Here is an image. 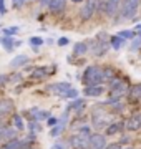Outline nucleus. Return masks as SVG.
I'll return each mask as SVG.
<instances>
[{
  "label": "nucleus",
  "mask_w": 141,
  "mask_h": 149,
  "mask_svg": "<svg viewBox=\"0 0 141 149\" xmlns=\"http://www.w3.org/2000/svg\"><path fill=\"white\" fill-rule=\"evenodd\" d=\"M82 80H83V85L85 86H100L105 81L103 68L98 66V65L88 66V68L85 70V73H83Z\"/></svg>",
  "instance_id": "obj_1"
},
{
  "label": "nucleus",
  "mask_w": 141,
  "mask_h": 149,
  "mask_svg": "<svg viewBox=\"0 0 141 149\" xmlns=\"http://www.w3.org/2000/svg\"><path fill=\"white\" fill-rule=\"evenodd\" d=\"M138 7H140V0H121V5H119L121 17L126 20H133L136 17Z\"/></svg>",
  "instance_id": "obj_2"
},
{
  "label": "nucleus",
  "mask_w": 141,
  "mask_h": 149,
  "mask_svg": "<svg viewBox=\"0 0 141 149\" xmlns=\"http://www.w3.org/2000/svg\"><path fill=\"white\" fill-rule=\"evenodd\" d=\"M128 86H126L125 80H119V78H113L110 81V91H111V96H116V98H121V96L126 93Z\"/></svg>",
  "instance_id": "obj_3"
},
{
  "label": "nucleus",
  "mask_w": 141,
  "mask_h": 149,
  "mask_svg": "<svg viewBox=\"0 0 141 149\" xmlns=\"http://www.w3.org/2000/svg\"><path fill=\"white\" fill-rule=\"evenodd\" d=\"M108 48H110V45L106 43V35L101 33V35L96 37V43L91 47V52H93V55L101 56V55H105L106 52H108Z\"/></svg>",
  "instance_id": "obj_4"
},
{
  "label": "nucleus",
  "mask_w": 141,
  "mask_h": 149,
  "mask_svg": "<svg viewBox=\"0 0 141 149\" xmlns=\"http://www.w3.org/2000/svg\"><path fill=\"white\" fill-rule=\"evenodd\" d=\"M90 134H75L70 138V144L73 146L75 149H87L90 146Z\"/></svg>",
  "instance_id": "obj_5"
},
{
  "label": "nucleus",
  "mask_w": 141,
  "mask_h": 149,
  "mask_svg": "<svg viewBox=\"0 0 141 149\" xmlns=\"http://www.w3.org/2000/svg\"><path fill=\"white\" fill-rule=\"evenodd\" d=\"M95 10H96V2H95V0H88L87 3L82 7L80 15H82L83 20H90L93 17V13H95Z\"/></svg>",
  "instance_id": "obj_6"
},
{
  "label": "nucleus",
  "mask_w": 141,
  "mask_h": 149,
  "mask_svg": "<svg viewBox=\"0 0 141 149\" xmlns=\"http://www.w3.org/2000/svg\"><path fill=\"white\" fill-rule=\"evenodd\" d=\"M90 146L93 149H105L106 148V136L103 134H90Z\"/></svg>",
  "instance_id": "obj_7"
},
{
  "label": "nucleus",
  "mask_w": 141,
  "mask_h": 149,
  "mask_svg": "<svg viewBox=\"0 0 141 149\" xmlns=\"http://www.w3.org/2000/svg\"><path fill=\"white\" fill-rule=\"evenodd\" d=\"M68 90H71V85L70 83H53V85H48V91L53 93V95H65Z\"/></svg>",
  "instance_id": "obj_8"
},
{
  "label": "nucleus",
  "mask_w": 141,
  "mask_h": 149,
  "mask_svg": "<svg viewBox=\"0 0 141 149\" xmlns=\"http://www.w3.org/2000/svg\"><path fill=\"white\" fill-rule=\"evenodd\" d=\"M52 73H55V68H53V66H38V68L33 70L32 78L42 80V78H47V76H50Z\"/></svg>",
  "instance_id": "obj_9"
},
{
  "label": "nucleus",
  "mask_w": 141,
  "mask_h": 149,
  "mask_svg": "<svg viewBox=\"0 0 141 149\" xmlns=\"http://www.w3.org/2000/svg\"><path fill=\"white\" fill-rule=\"evenodd\" d=\"M91 119H93V124H95V128H106L108 126V119H106V114L105 113H101V111H95L93 113V116H91Z\"/></svg>",
  "instance_id": "obj_10"
},
{
  "label": "nucleus",
  "mask_w": 141,
  "mask_h": 149,
  "mask_svg": "<svg viewBox=\"0 0 141 149\" xmlns=\"http://www.w3.org/2000/svg\"><path fill=\"white\" fill-rule=\"evenodd\" d=\"M125 128V123L123 121H114V123H110L108 126L105 128V134L106 136H114V134H118L123 131Z\"/></svg>",
  "instance_id": "obj_11"
},
{
  "label": "nucleus",
  "mask_w": 141,
  "mask_h": 149,
  "mask_svg": "<svg viewBox=\"0 0 141 149\" xmlns=\"http://www.w3.org/2000/svg\"><path fill=\"white\" fill-rule=\"evenodd\" d=\"M125 128L128 131H140L141 129V114H133V116L125 123Z\"/></svg>",
  "instance_id": "obj_12"
},
{
  "label": "nucleus",
  "mask_w": 141,
  "mask_h": 149,
  "mask_svg": "<svg viewBox=\"0 0 141 149\" xmlns=\"http://www.w3.org/2000/svg\"><path fill=\"white\" fill-rule=\"evenodd\" d=\"M13 108H15V104H13V100H10V98L0 100V118H3L5 114L12 113V111H13Z\"/></svg>",
  "instance_id": "obj_13"
},
{
  "label": "nucleus",
  "mask_w": 141,
  "mask_h": 149,
  "mask_svg": "<svg viewBox=\"0 0 141 149\" xmlns=\"http://www.w3.org/2000/svg\"><path fill=\"white\" fill-rule=\"evenodd\" d=\"M119 5H121V0H105V12L110 17H113L119 10Z\"/></svg>",
  "instance_id": "obj_14"
},
{
  "label": "nucleus",
  "mask_w": 141,
  "mask_h": 149,
  "mask_svg": "<svg viewBox=\"0 0 141 149\" xmlns=\"http://www.w3.org/2000/svg\"><path fill=\"white\" fill-rule=\"evenodd\" d=\"M83 93H85V96H88V98H91V96L93 98H96V96H101L105 93V88L101 85L100 86H87Z\"/></svg>",
  "instance_id": "obj_15"
},
{
  "label": "nucleus",
  "mask_w": 141,
  "mask_h": 149,
  "mask_svg": "<svg viewBox=\"0 0 141 149\" xmlns=\"http://www.w3.org/2000/svg\"><path fill=\"white\" fill-rule=\"evenodd\" d=\"M65 5H66V0H50V10L53 12V13H61V12L65 10Z\"/></svg>",
  "instance_id": "obj_16"
},
{
  "label": "nucleus",
  "mask_w": 141,
  "mask_h": 149,
  "mask_svg": "<svg viewBox=\"0 0 141 149\" xmlns=\"http://www.w3.org/2000/svg\"><path fill=\"white\" fill-rule=\"evenodd\" d=\"M28 63V56L27 55H18L17 58H13L10 61V66L12 68H20V66H23V65Z\"/></svg>",
  "instance_id": "obj_17"
},
{
  "label": "nucleus",
  "mask_w": 141,
  "mask_h": 149,
  "mask_svg": "<svg viewBox=\"0 0 141 149\" xmlns=\"http://www.w3.org/2000/svg\"><path fill=\"white\" fill-rule=\"evenodd\" d=\"M128 96L131 100H141V83L140 85H133L128 91Z\"/></svg>",
  "instance_id": "obj_18"
},
{
  "label": "nucleus",
  "mask_w": 141,
  "mask_h": 149,
  "mask_svg": "<svg viewBox=\"0 0 141 149\" xmlns=\"http://www.w3.org/2000/svg\"><path fill=\"white\" fill-rule=\"evenodd\" d=\"M125 38H121L119 35H114V37H111V40H110V45L114 48V50H119V48L125 45Z\"/></svg>",
  "instance_id": "obj_19"
},
{
  "label": "nucleus",
  "mask_w": 141,
  "mask_h": 149,
  "mask_svg": "<svg viewBox=\"0 0 141 149\" xmlns=\"http://www.w3.org/2000/svg\"><path fill=\"white\" fill-rule=\"evenodd\" d=\"M23 148V144H22V141H18V139H10L8 143L3 146V149H22Z\"/></svg>",
  "instance_id": "obj_20"
},
{
  "label": "nucleus",
  "mask_w": 141,
  "mask_h": 149,
  "mask_svg": "<svg viewBox=\"0 0 141 149\" xmlns=\"http://www.w3.org/2000/svg\"><path fill=\"white\" fill-rule=\"evenodd\" d=\"M88 52V45L87 43H76L75 47H73V53L75 55H83Z\"/></svg>",
  "instance_id": "obj_21"
},
{
  "label": "nucleus",
  "mask_w": 141,
  "mask_h": 149,
  "mask_svg": "<svg viewBox=\"0 0 141 149\" xmlns=\"http://www.w3.org/2000/svg\"><path fill=\"white\" fill-rule=\"evenodd\" d=\"M13 128L17 131H22L25 126H23V121H22V116L20 114H13Z\"/></svg>",
  "instance_id": "obj_22"
},
{
  "label": "nucleus",
  "mask_w": 141,
  "mask_h": 149,
  "mask_svg": "<svg viewBox=\"0 0 141 149\" xmlns=\"http://www.w3.org/2000/svg\"><path fill=\"white\" fill-rule=\"evenodd\" d=\"M83 106H85V101H83V100H76V101H73L70 106L66 108V111H71V109H78V113H80V109H83Z\"/></svg>",
  "instance_id": "obj_23"
},
{
  "label": "nucleus",
  "mask_w": 141,
  "mask_h": 149,
  "mask_svg": "<svg viewBox=\"0 0 141 149\" xmlns=\"http://www.w3.org/2000/svg\"><path fill=\"white\" fill-rule=\"evenodd\" d=\"M0 43L3 45V48H5L7 52L13 50V42H12V38H8V37H2V38H0Z\"/></svg>",
  "instance_id": "obj_24"
},
{
  "label": "nucleus",
  "mask_w": 141,
  "mask_h": 149,
  "mask_svg": "<svg viewBox=\"0 0 141 149\" xmlns=\"http://www.w3.org/2000/svg\"><path fill=\"white\" fill-rule=\"evenodd\" d=\"M17 136V129L12 126V128H5L3 131V139H15Z\"/></svg>",
  "instance_id": "obj_25"
},
{
  "label": "nucleus",
  "mask_w": 141,
  "mask_h": 149,
  "mask_svg": "<svg viewBox=\"0 0 141 149\" xmlns=\"http://www.w3.org/2000/svg\"><path fill=\"white\" fill-rule=\"evenodd\" d=\"M76 96H78V91H76L75 88H71V90H68L65 95H61L60 98H63V100H73V98H76Z\"/></svg>",
  "instance_id": "obj_26"
},
{
  "label": "nucleus",
  "mask_w": 141,
  "mask_h": 149,
  "mask_svg": "<svg viewBox=\"0 0 141 149\" xmlns=\"http://www.w3.org/2000/svg\"><path fill=\"white\" fill-rule=\"evenodd\" d=\"M119 37L125 38V40H128V38H135L136 32H133V30H123V32H119Z\"/></svg>",
  "instance_id": "obj_27"
},
{
  "label": "nucleus",
  "mask_w": 141,
  "mask_h": 149,
  "mask_svg": "<svg viewBox=\"0 0 141 149\" xmlns=\"http://www.w3.org/2000/svg\"><path fill=\"white\" fill-rule=\"evenodd\" d=\"M63 128H65V126H61V124H57V126H53V128H52V131H50V136H52V138H57V136H58L61 131H63Z\"/></svg>",
  "instance_id": "obj_28"
},
{
  "label": "nucleus",
  "mask_w": 141,
  "mask_h": 149,
  "mask_svg": "<svg viewBox=\"0 0 141 149\" xmlns=\"http://www.w3.org/2000/svg\"><path fill=\"white\" fill-rule=\"evenodd\" d=\"M42 43H43V40H42L40 37H32V38H30V45H32L35 50H37V48L42 45Z\"/></svg>",
  "instance_id": "obj_29"
},
{
  "label": "nucleus",
  "mask_w": 141,
  "mask_h": 149,
  "mask_svg": "<svg viewBox=\"0 0 141 149\" xmlns=\"http://www.w3.org/2000/svg\"><path fill=\"white\" fill-rule=\"evenodd\" d=\"M18 32V27H10V28H5L3 33H5V37H10V35H15Z\"/></svg>",
  "instance_id": "obj_30"
},
{
  "label": "nucleus",
  "mask_w": 141,
  "mask_h": 149,
  "mask_svg": "<svg viewBox=\"0 0 141 149\" xmlns=\"http://www.w3.org/2000/svg\"><path fill=\"white\" fill-rule=\"evenodd\" d=\"M12 3H13L15 8H22L23 3H25V0H12Z\"/></svg>",
  "instance_id": "obj_31"
},
{
  "label": "nucleus",
  "mask_w": 141,
  "mask_h": 149,
  "mask_svg": "<svg viewBox=\"0 0 141 149\" xmlns=\"http://www.w3.org/2000/svg\"><path fill=\"white\" fill-rule=\"evenodd\" d=\"M58 124V118H48V126L50 128H53V126H57Z\"/></svg>",
  "instance_id": "obj_32"
},
{
  "label": "nucleus",
  "mask_w": 141,
  "mask_h": 149,
  "mask_svg": "<svg viewBox=\"0 0 141 149\" xmlns=\"http://www.w3.org/2000/svg\"><path fill=\"white\" fill-rule=\"evenodd\" d=\"M68 43H70V40H68L66 37H61V38L58 40V45H60V47H65V45H68Z\"/></svg>",
  "instance_id": "obj_33"
},
{
  "label": "nucleus",
  "mask_w": 141,
  "mask_h": 149,
  "mask_svg": "<svg viewBox=\"0 0 141 149\" xmlns=\"http://www.w3.org/2000/svg\"><path fill=\"white\" fill-rule=\"evenodd\" d=\"M105 149H123L121 148V144H118V143H113V144H108Z\"/></svg>",
  "instance_id": "obj_34"
},
{
  "label": "nucleus",
  "mask_w": 141,
  "mask_h": 149,
  "mask_svg": "<svg viewBox=\"0 0 141 149\" xmlns=\"http://www.w3.org/2000/svg\"><path fill=\"white\" fill-rule=\"evenodd\" d=\"M52 149H66V146L65 144H61V143H57V144L52 146Z\"/></svg>",
  "instance_id": "obj_35"
},
{
  "label": "nucleus",
  "mask_w": 141,
  "mask_h": 149,
  "mask_svg": "<svg viewBox=\"0 0 141 149\" xmlns=\"http://www.w3.org/2000/svg\"><path fill=\"white\" fill-rule=\"evenodd\" d=\"M0 13H5V0H0Z\"/></svg>",
  "instance_id": "obj_36"
},
{
  "label": "nucleus",
  "mask_w": 141,
  "mask_h": 149,
  "mask_svg": "<svg viewBox=\"0 0 141 149\" xmlns=\"http://www.w3.org/2000/svg\"><path fill=\"white\" fill-rule=\"evenodd\" d=\"M7 80H8V78L2 74V76H0V86H3V85H5V83H7Z\"/></svg>",
  "instance_id": "obj_37"
},
{
  "label": "nucleus",
  "mask_w": 141,
  "mask_h": 149,
  "mask_svg": "<svg viewBox=\"0 0 141 149\" xmlns=\"http://www.w3.org/2000/svg\"><path fill=\"white\" fill-rule=\"evenodd\" d=\"M3 131H5V126H0V139H3Z\"/></svg>",
  "instance_id": "obj_38"
},
{
  "label": "nucleus",
  "mask_w": 141,
  "mask_h": 149,
  "mask_svg": "<svg viewBox=\"0 0 141 149\" xmlns=\"http://www.w3.org/2000/svg\"><path fill=\"white\" fill-rule=\"evenodd\" d=\"M40 3H43V5H48L50 0H40Z\"/></svg>",
  "instance_id": "obj_39"
},
{
  "label": "nucleus",
  "mask_w": 141,
  "mask_h": 149,
  "mask_svg": "<svg viewBox=\"0 0 141 149\" xmlns=\"http://www.w3.org/2000/svg\"><path fill=\"white\" fill-rule=\"evenodd\" d=\"M71 2H75V3H80V2H83V0H71Z\"/></svg>",
  "instance_id": "obj_40"
},
{
  "label": "nucleus",
  "mask_w": 141,
  "mask_h": 149,
  "mask_svg": "<svg viewBox=\"0 0 141 149\" xmlns=\"http://www.w3.org/2000/svg\"><path fill=\"white\" fill-rule=\"evenodd\" d=\"M126 149H133V148H126Z\"/></svg>",
  "instance_id": "obj_41"
},
{
  "label": "nucleus",
  "mask_w": 141,
  "mask_h": 149,
  "mask_svg": "<svg viewBox=\"0 0 141 149\" xmlns=\"http://www.w3.org/2000/svg\"><path fill=\"white\" fill-rule=\"evenodd\" d=\"M87 149H88V148H87Z\"/></svg>",
  "instance_id": "obj_42"
}]
</instances>
